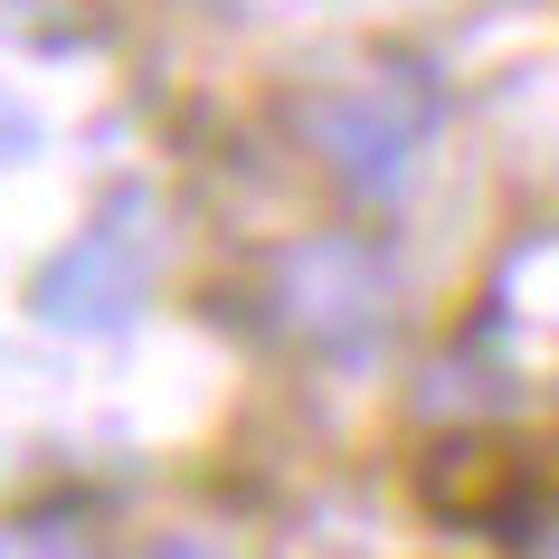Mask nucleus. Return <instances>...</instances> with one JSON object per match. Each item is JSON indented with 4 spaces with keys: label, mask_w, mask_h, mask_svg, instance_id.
<instances>
[{
    "label": "nucleus",
    "mask_w": 559,
    "mask_h": 559,
    "mask_svg": "<svg viewBox=\"0 0 559 559\" xmlns=\"http://www.w3.org/2000/svg\"><path fill=\"white\" fill-rule=\"evenodd\" d=\"M285 285H295L285 313H295L313 342H332V352H360V342L380 332V313H389L380 304V265L360 257V247H304Z\"/></svg>",
    "instance_id": "f257e3e1"
},
{
    "label": "nucleus",
    "mask_w": 559,
    "mask_h": 559,
    "mask_svg": "<svg viewBox=\"0 0 559 559\" xmlns=\"http://www.w3.org/2000/svg\"><path fill=\"white\" fill-rule=\"evenodd\" d=\"M123 247H133V218H115L105 237H86V247L48 275V295H38V304H48V323L105 332V323H123V313H133V257H123Z\"/></svg>",
    "instance_id": "f03ea898"
},
{
    "label": "nucleus",
    "mask_w": 559,
    "mask_h": 559,
    "mask_svg": "<svg viewBox=\"0 0 559 559\" xmlns=\"http://www.w3.org/2000/svg\"><path fill=\"white\" fill-rule=\"evenodd\" d=\"M323 133H332V162H342L360 190H389V180L408 171V152H417V115H389L380 95H370V105L323 115Z\"/></svg>",
    "instance_id": "7ed1b4c3"
},
{
    "label": "nucleus",
    "mask_w": 559,
    "mask_h": 559,
    "mask_svg": "<svg viewBox=\"0 0 559 559\" xmlns=\"http://www.w3.org/2000/svg\"><path fill=\"white\" fill-rule=\"evenodd\" d=\"M0 559H86V540H76V522H20L0 531Z\"/></svg>",
    "instance_id": "20e7f679"
}]
</instances>
